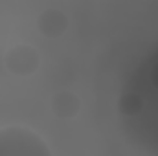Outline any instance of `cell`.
<instances>
[{
	"label": "cell",
	"instance_id": "5b68a950",
	"mask_svg": "<svg viewBox=\"0 0 158 156\" xmlns=\"http://www.w3.org/2000/svg\"><path fill=\"white\" fill-rule=\"evenodd\" d=\"M147 84L153 88V92H155V97L153 96H142V101H143V105H142V109L143 107H147V105H155V112L158 114V59L151 64V68H149V72H147ZM142 112V110H140Z\"/></svg>",
	"mask_w": 158,
	"mask_h": 156
},
{
	"label": "cell",
	"instance_id": "7a4b0ae2",
	"mask_svg": "<svg viewBox=\"0 0 158 156\" xmlns=\"http://www.w3.org/2000/svg\"><path fill=\"white\" fill-rule=\"evenodd\" d=\"M4 64H6V70L11 72L13 76H19V77L31 76L33 72H37L40 64L39 50L30 44H19L6 53Z\"/></svg>",
	"mask_w": 158,
	"mask_h": 156
},
{
	"label": "cell",
	"instance_id": "277c9868",
	"mask_svg": "<svg viewBox=\"0 0 158 156\" xmlns=\"http://www.w3.org/2000/svg\"><path fill=\"white\" fill-rule=\"evenodd\" d=\"M50 109H52L53 116L61 117V119H70V117H76L79 114L81 99L70 90H61L52 97Z\"/></svg>",
	"mask_w": 158,
	"mask_h": 156
},
{
	"label": "cell",
	"instance_id": "3957f363",
	"mask_svg": "<svg viewBox=\"0 0 158 156\" xmlns=\"http://www.w3.org/2000/svg\"><path fill=\"white\" fill-rule=\"evenodd\" d=\"M68 28V17L59 9H46L37 18V30L44 37L57 39L61 37Z\"/></svg>",
	"mask_w": 158,
	"mask_h": 156
},
{
	"label": "cell",
	"instance_id": "6da1fadb",
	"mask_svg": "<svg viewBox=\"0 0 158 156\" xmlns=\"http://www.w3.org/2000/svg\"><path fill=\"white\" fill-rule=\"evenodd\" d=\"M0 154H50V149L44 145L39 134L24 129L11 127L0 130Z\"/></svg>",
	"mask_w": 158,
	"mask_h": 156
}]
</instances>
